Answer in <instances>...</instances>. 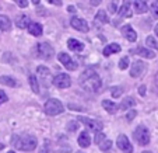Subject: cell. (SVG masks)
<instances>
[{"instance_id": "cell-35", "label": "cell", "mask_w": 158, "mask_h": 153, "mask_svg": "<svg viewBox=\"0 0 158 153\" xmlns=\"http://www.w3.org/2000/svg\"><path fill=\"white\" fill-rule=\"evenodd\" d=\"M15 3H17V6H18V7H23V9L28 7V2H27V0H17Z\"/></svg>"}, {"instance_id": "cell-8", "label": "cell", "mask_w": 158, "mask_h": 153, "mask_svg": "<svg viewBox=\"0 0 158 153\" xmlns=\"http://www.w3.org/2000/svg\"><path fill=\"white\" fill-rule=\"evenodd\" d=\"M36 72H38V76L41 77L42 80V84H44L45 87H49V81H53V79H52V75H51V70L48 69V68L45 66H38V69H36Z\"/></svg>"}, {"instance_id": "cell-39", "label": "cell", "mask_w": 158, "mask_h": 153, "mask_svg": "<svg viewBox=\"0 0 158 153\" xmlns=\"http://www.w3.org/2000/svg\"><path fill=\"white\" fill-rule=\"evenodd\" d=\"M139 93H140V96H146V86L139 87Z\"/></svg>"}, {"instance_id": "cell-37", "label": "cell", "mask_w": 158, "mask_h": 153, "mask_svg": "<svg viewBox=\"0 0 158 153\" xmlns=\"http://www.w3.org/2000/svg\"><path fill=\"white\" fill-rule=\"evenodd\" d=\"M136 115H137V112L133 110V111H129V112H127V117H126V118H127L129 121H131L133 118H136Z\"/></svg>"}, {"instance_id": "cell-10", "label": "cell", "mask_w": 158, "mask_h": 153, "mask_svg": "<svg viewBox=\"0 0 158 153\" xmlns=\"http://www.w3.org/2000/svg\"><path fill=\"white\" fill-rule=\"evenodd\" d=\"M147 66L143 60H134V63L131 65V70H130V76L131 77H140L144 72H146Z\"/></svg>"}, {"instance_id": "cell-34", "label": "cell", "mask_w": 158, "mask_h": 153, "mask_svg": "<svg viewBox=\"0 0 158 153\" xmlns=\"http://www.w3.org/2000/svg\"><path fill=\"white\" fill-rule=\"evenodd\" d=\"M7 100H9V97H7V94L4 93L3 90H0V105L3 104V103H6Z\"/></svg>"}, {"instance_id": "cell-20", "label": "cell", "mask_w": 158, "mask_h": 153, "mask_svg": "<svg viewBox=\"0 0 158 153\" xmlns=\"http://www.w3.org/2000/svg\"><path fill=\"white\" fill-rule=\"evenodd\" d=\"M30 18L27 17L25 14H20L17 18H15V25L20 28H28L30 27Z\"/></svg>"}, {"instance_id": "cell-46", "label": "cell", "mask_w": 158, "mask_h": 153, "mask_svg": "<svg viewBox=\"0 0 158 153\" xmlns=\"http://www.w3.org/2000/svg\"><path fill=\"white\" fill-rule=\"evenodd\" d=\"M143 153H151V152H147V150H146V152H143Z\"/></svg>"}, {"instance_id": "cell-13", "label": "cell", "mask_w": 158, "mask_h": 153, "mask_svg": "<svg viewBox=\"0 0 158 153\" xmlns=\"http://www.w3.org/2000/svg\"><path fill=\"white\" fill-rule=\"evenodd\" d=\"M122 34H123V37H125L127 41H130V42H134L136 39H137V34H136V31H134L133 27H131V25H129V24L123 25Z\"/></svg>"}, {"instance_id": "cell-6", "label": "cell", "mask_w": 158, "mask_h": 153, "mask_svg": "<svg viewBox=\"0 0 158 153\" xmlns=\"http://www.w3.org/2000/svg\"><path fill=\"white\" fill-rule=\"evenodd\" d=\"M53 84L57 89H67L72 84V79H70L69 75H66V73H60V75L53 77Z\"/></svg>"}, {"instance_id": "cell-26", "label": "cell", "mask_w": 158, "mask_h": 153, "mask_svg": "<svg viewBox=\"0 0 158 153\" xmlns=\"http://www.w3.org/2000/svg\"><path fill=\"white\" fill-rule=\"evenodd\" d=\"M134 104H136V101H134V98H131V97H126V98L123 100V103H122V104H120V108H122L123 111H125V110H127V108L134 107Z\"/></svg>"}, {"instance_id": "cell-30", "label": "cell", "mask_w": 158, "mask_h": 153, "mask_svg": "<svg viewBox=\"0 0 158 153\" xmlns=\"http://www.w3.org/2000/svg\"><path fill=\"white\" fill-rule=\"evenodd\" d=\"M105 138H106V136H105L104 132H97V135H95V143H97V145H101L102 142L106 141Z\"/></svg>"}, {"instance_id": "cell-14", "label": "cell", "mask_w": 158, "mask_h": 153, "mask_svg": "<svg viewBox=\"0 0 158 153\" xmlns=\"http://www.w3.org/2000/svg\"><path fill=\"white\" fill-rule=\"evenodd\" d=\"M106 23H109V18H108L106 13H105L104 10L97 13L95 18H94V24H95L97 27H99V25H104V24H106Z\"/></svg>"}, {"instance_id": "cell-4", "label": "cell", "mask_w": 158, "mask_h": 153, "mask_svg": "<svg viewBox=\"0 0 158 153\" xmlns=\"http://www.w3.org/2000/svg\"><path fill=\"white\" fill-rule=\"evenodd\" d=\"M55 55V49L49 42H39L36 45V56L45 60H51Z\"/></svg>"}, {"instance_id": "cell-16", "label": "cell", "mask_w": 158, "mask_h": 153, "mask_svg": "<svg viewBox=\"0 0 158 153\" xmlns=\"http://www.w3.org/2000/svg\"><path fill=\"white\" fill-rule=\"evenodd\" d=\"M119 15L120 17H125V18H130L133 15V11H131V2H125L122 4L119 10Z\"/></svg>"}, {"instance_id": "cell-24", "label": "cell", "mask_w": 158, "mask_h": 153, "mask_svg": "<svg viewBox=\"0 0 158 153\" xmlns=\"http://www.w3.org/2000/svg\"><path fill=\"white\" fill-rule=\"evenodd\" d=\"M0 83L4 84V86L9 87H17L18 83L14 77H10V76H0Z\"/></svg>"}, {"instance_id": "cell-42", "label": "cell", "mask_w": 158, "mask_h": 153, "mask_svg": "<svg viewBox=\"0 0 158 153\" xmlns=\"http://www.w3.org/2000/svg\"><path fill=\"white\" fill-rule=\"evenodd\" d=\"M89 3L93 4V6H98V4L101 3V2H98V0H94V2H89Z\"/></svg>"}, {"instance_id": "cell-31", "label": "cell", "mask_w": 158, "mask_h": 153, "mask_svg": "<svg viewBox=\"0 0 158 153\" xmlns=\"http://www.w3.org/2000/svg\"><path fill=\"white\" fill-rule=\"evenodd\" d=\"M127 66H129V58H127V56H123L122 59L119 60V69L125 70Z\"/></svg>"}, {"instance_id": "cell-12", "label": "cell", "mask_w": 158, "mask_h": 153, "mask_svg": "<svg viewBox=\"0 0 158 153\" xmlns=\"http://www.w3.org/2000/svg\"><path fill=\"white\" fill-rule=\"evenodd\" d=\"M116 145H118V147H119L122 152H125V153H131V143L129 142V138L126 135H119L118 136V139H116Z\"/></svg>"}, {"instance_id": "cell-11", "label": "cell", "mask_w": 158, "mask_h": 153, "mask_svg": "<svg viewBox=\"0 0 158 153\" xmlns=\"http://www.w3.org/2000/svg\"><path fill=\"white\" fill-rule=\"evenodd\" d=\"M70 24H72V27L74 28V30L81 31V33H87V31L89 30L88 23H87L85 20H83V18L73 17V18H72V21H70Z\"/></svg>"}, {"instance_id": "cell-23", "label": "cell", "mask_w": 158, "mask_h": 153, "mask_svg": "<svg viewBox=\"0 0 158 153\" xmlns=\"http://www.w3.org/2000/svg\"><path fill=\"white\" fill-rule=\"evenodd\" d=\"M11 28V21L7 15L0 14V31H9Z\"/></svg>"}, {"instance_id": "cell-44", "label": "cell", "mask_w": 158, "mask_h": 153, "mask_svg": "<svg viewBox=\"0 0 158 153\" xmlns=\"http://www.w3.org/2000/svg\"><path fill=\"white\" fill-rule=\"evenodd\" d=\"M3 147H4V145H3V143H0V150L3 149Z\"/></svg>"}, {"instance_id": "cell-38", "label": "cell", "mask_w": 158, "mask_h": 153, "mask_svg": "<svg viewBox=\"0 0 158 153\" xmlns=\"http://www.w3.org/2000/svg\"><path fill=\"white\" fill-rule=\"evenodd\" d=\"M109 10L112 11V14H114L115 11H116V3L115 2H112V3H109Z\"/></svg>"}, {"instance_id": "cell-40", "label": "cell", "mask_w": 158, "mask_h": 153, "mask_svg": "<svg viewBox=\"0 0 158 153\" xmlns=\"http://www.w3.org/2000/svg\"><path fill=\"white\" fill-rule=\"evenodd\" d=\"M48 145H49V142H46V146H45V143H44V146H42V149H48ZM39 153H49L48 150H41Z\"/></svg>"}, {"instance_id": "cell-21", "label": "cell", "mask_w": 158, "mask_h": 153, "mask_svg": "<svg viewBox=\"0 0 158 153\" xmlns=\"http://www.w3.org/2000/svg\"><path fill=\"white\" fill-rule=\"evenodd\" d=\"M131 6H133L134 11L137 13V14H143V13H146L148 10V6H147L146 2H133Z\"/></svg>"}, {"instance_id": "cell-41", "label": "cell", "mask_w": 158, "mask_h": 153, "mask_svg": "<svg viewBox=\"0 0 158 153\" xmlns=\"http://www.w3.org/2000/svg\"><path fill=\"white\" fill-rule=\"evenodd\" d=\"M49 3L56 4V6H60V4H62V2H60V0H57V2H55V0H49Z\"/></svg>"}, {"instance_id": "cell-7", "label": "cell", "mask_w": 158, "mask_h": 153, "mask_svg": "<svg viewBox=\"0 0 158 153\" xmlns=\"http://www.w3.org/2000/svg\"><path fill=\"white\" fill-rule=\"evenodd\" d=\"M78 122H83L89 131H95V132H99L102 131V124L97 120H91V118H87V117H78Z\"/></svg>"}, {"instance_id": "cell-25", "label": "cell", "mask_w": 158, "mask_h": 153, "mask_svg": "<svg viewBox=\"0 0 158 153\" xmlns=\"http://www.w3.org/2000/svg\"><path fill=\"white\" fill-rule=\"evenodd\" d=\"M118 52H120V45L119 44H110V45H108L106 48H104V55L105 56H109V55H112V54H118Z\"/></svg>"}, {"instance_id": "cell-45", "label": "cell", "mask_w": 158, "mask_h": 153, "mask_svg": "<svg viewBox=\"0 0 158 153\" xmlns=\"http://www.w3.org/2000/svg\"><path fill=\"white\" fill-rule=\"evenodd\" d=\"M7 153H15V152H14V150H10V152H7Z\"/></svg>"}, {"instance_id": "cell-2", "label": "cell", "mask_w": 158, "mask_h": 153, "mask_svg": "<svg viewBox=\"0 0 158 153\" xmlns=\"http://www.w3.org/2000/svg\"><path fill=\"white\" fill-rule=\"evenodd\" d=\"M13 146H15L17 149L24 150V152H31L36 147L38 141L34 135H21V136H13Z\"/></svg>"}, {"instance_id": "cell-32", "label": "cell", "mask_w": 158, "mask_h": 153, "mask_svg": "<svg viewBox=\"0 0 158 153\" xmlns=\"http://www.w3.org/2000/svg\"><path fill=\"white\" fill-rule=\"evenodd\" d=\"M151 13L155 18H158V2H155V3L151 4Z\"/></svg>"}, {"instance_id": "cell-28", "label": "cell", "mask_w": 158, "mask_h": 153, "mask_svg": "<svg viewBox=\"0 0 158 153\" xmlns=\"http://www.w3.org/2000/svg\"><path fill=\"white\" fill-rule=\"evenodd\" d=\"M146 44H147L148 48H154V49H157L158 51V42H157V39H155L154 37H147Z\"/></svg>"}, {"instance_id": "cell-43", "label": "cell", "mask_w": 158, "mask_h": 153, "mask_svg": "<svg viewBox=\"0 0 158 153\" xmlns=\"http://www.w3.org/2000/svg\"><path fill=\"white\" fill-rule=\"evenodd\" d=\"M154 31H155V34H157V37H158V24L155 25V28H154Z\"/></svg>"}, {"instance_id": "cell-3", "label": "cell", "mask_w": 158, "mask_h": 153, "mask_svg": "<svg viewBox=\"0 0 158 153\" xmlns=\"http://www.w3.org/2000/svg\"><path fill=\"white\" fill-rule=\"evenodd\" d=\"M44 110H45V114L48 115H59L63 112V110H64V107H63V104L59 101V100L56 98H49L48 101L45 103L44 105Z\"/></svg>"}, {"instance_id": "cell-22", "label": "cell", "mask_w": 158, "mask_h": 153, "mask_svg": "<svg viewBox=\"0 0 158 153\" xmlns=\"http://www.w3.org/2000/svg\"><path fill=\"white\" fill-rule=\"evenodd\" d=\"M30 34H32L34 37H41L42 35V25L39 23H31L30 27H28Z\"/></svg>"}, {"instance_id": "cell-27", "label": "cell", "mask_w": 158, "mask_h": 153, "mask_svg": "<svg viewBox=\"0 0 158 153\" xmlns=\"http://www.w3.org/2000/svg\"><path fill=\"white\" fill-rule=\"evenodd\" d=\"M30 84H31V89H32V91L35 94L39 93V84H38V80H36V77L34 75H30Z\"/></svg>"}, {"instance_id": "cell-5", "label": "cell", "mask_w": 158, "mask_h": 153, "mask_svg": "<svg viewBox=\"0 0 158 153\" xmlns=\"http://www.w3.org/2000/svg\"><path fill=\"white\" fill-rule=\"evenodd\" d=\"M133 135H134L136 142H137L140 146H147V145L150 143V132L144 125H139L137 128L134 129Z\"/></svg>"}, {"instance_id": "cell-36", "label": "cell", "mask_w": 158, "mask_h": 153, "mask_svg": "<svg viewBox=\"0 0 158 153\" xmlns=\"http://www.w3.org/2000/svg\"><path fill=\"white\" fill-rule=\"evenodd\" d=\"M67 129L69 131H76L77 129V122H69L67 124Z\"/></svg>"}, {"instance_id": "cell-29", "label": "cell", "mask_w": 158, "mask_h": 153, "mask_svg": "<svg viewBox=\"0 0 158 153\" xmlns=\"http://www.w3.org/2000/svg\"><path fill=\"white\" fill-rule=\"evenodd\" d=\"M122 93H123L122 87H112V89H110V94H112V97H120Z\"/></svg>"}, {"instance_id": "cell-33", "label": "cell", "mask_w": 158, "mask_h": 153, "mask_svg": "<svg viewBox=\"0 0 158 153\" xmlns=\"http://www.w3.org/2000/svg\"><path fill=\"white\" fill-rule=\"evenodd\" d=\"M99 146H101V149H102V150H108L110 146H112V142H110V141H105V142H102V143L99 145Z\"/></svg>"}, {"instance_id": "cell-17", "label": "cell", "mask_w": 158, "mask_h": 153, "mask_svg": "<svg viewBox=\"0 0 158 153\" xmlns=\"http://www.w3.org/2000/svg\"><path fill=\"white\" fill-rule=\"evenodd\" d=\"M102 107H104L109 114H116L118 110H119V105H118L116 103L110 101V100H104V101H102Z\"/></svg>"}, {"instance_id": "cell-9", "label": "cell", "mask_w": 158, "mask_h": 153, "mask_svg": "<svg viewBox=\"0 0 158 153\" xmlns=\"http://www.w3.org/2000/svg\"><path fill=\"white\" fill-rule=\"evenodd\" d=\"M57 58H59L60 63H62V65H63V66H64L67 70H76V69H77V63H76L74 60H73L72 58L69 56V55L66 54V52H60Z\"/></svg>"}, {"instance_id": "cell-1", "label": "cell", "mask_w": 158, "mask_h": 153, "mask_svg": "<svg viewBox=\"0 0 158 153\" xmlns=\"http://www.w3.org/2000/svg\"><path fill=\"white\" fill-rule=\"evenodd\" d=\"M80 86L83 87L85 91L95 93V91H98L99 89H101L102 80L95 70L87 69L80 75Z\"/></svg>"}, {"instance_id": "cell-18", "label": "cell", "mask_w": 158, "mask_h": 153, "mask_svg": "<svg viewBox=\"0 0 158 153\" xmlns=\"http://www.w3.org/2000/svg\"><path fill=\"white\" fill-rule=\"evenodd\" d=\"M67 46H69V49H72L74 52H81L84 49L83 42H80L78 39H74V38H70L67 41Z\"/></svg>"}, {"instance_id": "cell-15", "label": "cell", "mask_w": 158, "mask_h": 153, "mask_svg": "<svg viewBox=\"0 0 158 153\" xmlns=\"http://www.w3.org/2000/svg\"><path fill=\"white\" fill-rule=\"evenodd\" d=\"M130 52L134 55H140V56H143V58H148V59H152V58L155 56L154 52L147 49V48H143V46H139L137 49H131Z\"/></svg>"}, {"instance_id": "cell-19", "label": "cell", "mask_w": 158, "mask_h": 153, "mask_svg": "<svg viewBox=\"0 0 158 153\" xmlns=\"http://www.w3.org/2000/svg\"><path fill=\"white\" fill-rule=\"evenodd\" d=\"M77 142L81 147H88L89 143H91V141H89V133L87 132V131H83V132L78 135Z\"/></svg>"}]
</instances>
